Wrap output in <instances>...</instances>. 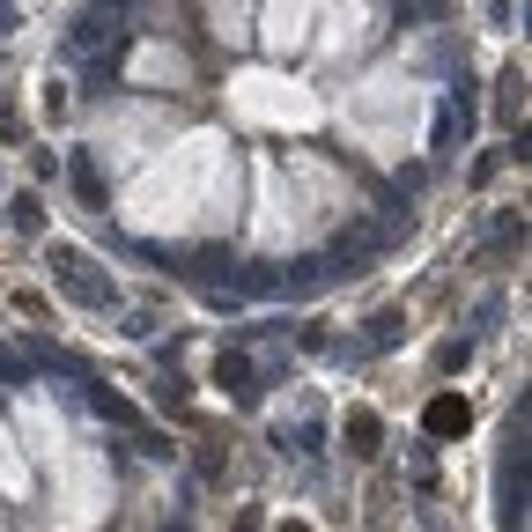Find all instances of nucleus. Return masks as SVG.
Returning a JSON list of instances; mask_svg holds the SVG:
<instances>
[{
	"instance_id": "nucleus-1",
	"label": "nucleus",
	"mask_w": 532,
	"mask_h": 532,
	"mask_svg": "<svg viewBox=\"0 0 532 532\" xmlns=\"http://www.w3.org/2000/svg\"><path fill=\"white\" fill-rule=\"evenodd\" d=\"M466 429V399H436L429 407V436H459Z\"/></svg>"
},
{
	"instance_id": "nucleus-2",
	"label": "nucleus",
	"mask_w": 532,
	"mask_h": 532,
	"mask_svg": "<svg viewBox=\"0 0 532 532\" xmlns=\"http://www.w3.org/2000/svg\"><path fill=\"white\" fill-rule=\"evenodd\" d=\"M348 444L355 451H377V414H348Z\"/></svg>"
},
{
	"instance_id": "nucleus-3",
	"label": "nucleus",
	"mask_w": 532,
	"mask_h": 532,
	"mask_svg": "<svg viewBox=\"0 0 532 532\" xmlns=\"http://www.w3.org/2000/svg\"><path fill=\"white\" fill-rule=\"evenodd\" d=\"M281 532H303V525H281Z\"/></svg>"
}]
</instances>
